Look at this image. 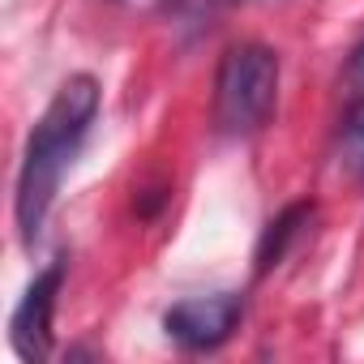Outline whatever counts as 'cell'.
Returning a JSON list of instances; mask_svg holds the SVG:
<instances>
[{"mask_svg": "<svg viewBox=\"0 0 364 364\" xmlns=\"http://www.w3.org/2000/svg\"><path fill=\"white\" fill-rule=\"evenodd\" d=\"M103 90L90 73L69 77L48 112L39 116V124L26 137V154H22V171H18V198H14V215H18V232L22 245H35L39 228L48 223V210L60 193V180L73 163V154L82 150L95 116H99Z\"/></svg>", "mask_w": 364, "mask_h": 364, "instance_id": "obj_1", "label": "cell"}, {"mask_svg": "<svg viewBox=\"0 0 364 364\" xmlns=\"http://www.w3.org/2000/svg\"><path fill=\"white\" fill-rule=\"evenodd\" d=\"M279 99V56L266 43H236L215 73V124L232 137L257 133Z\"/></svg>", "mask_w": 364, "mask_h": 364, "instance_id": "obj_2", "label": "cell"}, {"mask_svg": "<svg viewBox=\"0 0 364 364\" xmlns=\"http://www.w3.org/2000/svg\"><path fill=\"white\" fill-rule=\"evenodd\" d=\"M245 317V296L240 291H215V296H193L180 300L163 313V330L189 351H210L232 338V330Z\"/></svg>", "mask_w": 364, "mask_h": 364, "instance_id": "obj_3", "label": "cell"}, {"mask_svg": "<svg viewBox=\"0 0 364 364\" xmlns=\"http://www.w3.org/2000/svg\"><path fill=\"white\" fill-rule=\"evenodd\" d=\"M65 283V262H52L48 270L35 274V283L26 287L22 304L14 309V347L22 360H43L52 351V313H56V296Z\"/></svg>", "mask_w": 364, "mask_h": 364, "instance_id": "obj_4", "label": "cell"}, {"mask_svg": "<svg viewBox=\"0 0 364 364\" xmlns=\"http://www.w3.org/2000/svg\"><path fill=\"white\" fill-rule=\"evenodd\" d=\"M313 215H317L313 202H291L287 210H279V215L266 223V232H262V240H257V274H270V270L291 253V245L304 236V228L313 223Z\"/></svg>", "mask_w": 364, "mask_h": 364, "instance_id": "obj_5", "label": "cell"}, {"mask_svg": "<svg viewBox=\"0 0 364 364\" xmlns=\"http://www.w3.org/2000/svg\"><path fill=\"white\" fill-rule=\"evenodd\" d=\"M334 163L351 185H364V99L347 107V116L334 133Z\"/></svg>", "mask_w": 364, "mask_h": 364, "instance_id": "obj_6", "label": "cell"}, {"mask_svg": "<svg viewBox=\"0 0 364 364\" xmlns=\"http://www.w3.org/2000/svg\"><path fill=\"white\" fill-rule=\"evenodd\" d=\"M347 77H351L355 90H364V39L355 43V52H351V60H347Z\"/></svg>", "mask_w": 364, "mask_h": 364, "instance_id": "obj_7", "label": "cell"}, {"mask_svg": "<svg viewBox=\"0 0 364 364\" xmlns=\"http://www.w3.org/2000/svg\"><path fill=\"white\" fill-rule=\"evenodd\" d=\"M116 5H124V9H154V5H163V0H116Z\"/></svg>", "mask_w": 364, "mask_h": 364, "instance_id": "obj_8", "label": "cell"}]
</instances>
